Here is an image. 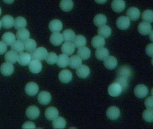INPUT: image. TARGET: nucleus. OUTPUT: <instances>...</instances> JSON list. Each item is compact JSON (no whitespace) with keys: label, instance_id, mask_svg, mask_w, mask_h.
<instances>
[{"label":"nucleus","instance_id":"42","mask_svg":"<svg viewBox=\"0 0 153 129\" xmlns=\"http://www.w3.org/2000/svg\"><path fill=\"white\" fill-rule=\"evenodd\" d=\"M142 19L145 22L152 23L153 22V11L146 10L143 12L142 15Z\"/></svg>","mask_w":153,"mask_h":129},{"label":"nucleus","instance_id":"31","mask_svg":"<svg viewBox=\"0 0 153 129\" xmlns=\"http://www.w3.org/2000/svg\"><path fill=\"white\" fill-rule=\"evenodd\" d=\"M82 64V59L78 55H75L70 57L69 66L71 68L76 69Z\"/></svg>","mask_w":153,"mask_h":129},{"label":"nucleus","instance_id":"53","mask_svg":"<svg viewBox=\"0 0 153 129\" xmlns=\"http://www.w3.org/2000/svg\"><path fill=\"white\" fill-rule=\"evenodd\" d=\"M151 93H152V95L153 96V88H152V91H151Z\"/></svg>","mask_w":153,"mask_h":129},{"label":"nucleus","instance_id":"14","mask_svg":"<svg viewBox=\"0 0 153 129\" xmlns=\"http://www.w3.org/2000/svg\"><path fill=\"white\" fill-rule=\"evenodd\" d=\"M111 8L115 12L120 13L126 8V2L124 0H113L111 2Z\"/></svg>","mask_w":153,"mask_h":129},{"label":"nucleus","instance_id":"8","mask_svg":"<svg viewBox=\"0 0 153 129\" xmlns=\"http://www.w3.org/2000/svg\"><path fill=\"white\" fill-rule=\"evenodd\" d=\"M107 117L111 120H116L117 119L120 115V112L119 109L116 106H111L107 110Z\"/></svg>","mask_w":153,"mask_h":129},{"label":"nucleus","instance_id":"36","mask_svg":"<svg viewBox=\"0 0 153 129\" xmlns=\"http://www.w3.org/2000/svg\"><path fill=\"white\" fill-rule=\"evenodd\" d=\"M52 124L54 129H64L66 127V122L62 117H58L53 120Z\"/></svg>","mask_w":153,"mask_h":129},{"label":"nucleus","instance_id":"47","mask_svg":"<svg viewBox=\"0 0 153 129\" xmlns=\"http://www.w3.org/2000/svg\"><path fill=\"white\" fill-rule=\"evenodd\" d=\"M7 49V45L4 42L0 41V55L4 54L6 52Z\"/></svg>","mask_w":153,"mask_h":129},{"label":"nucleus","instance_id":"16","mask_svg":"<svg viewBox=\"0 0 153 129\" xmlns=\"http://www.w3.org/2000/svg\"><path fill=\"white\" fill-rule=\"evenodd\" d=\"M59 111L57 109L54 107H49L45 112V116L48 120H53L58 117Z\"/></svg>","mask_w":153,"mask_h":129},{"label":"nucleus","instance_id":"26","mask_svg":"<svg viewBox=\"0 0 153 129\" xmlns=\"http://www.w3.org/2000/svg\"><path fill=\"white\" fill-rule=\"evenodd\" d=\"M92 46L95 48L103 47L105 45V40L104 38L100 36H96L93 38L91 40Z\"/></svg>","mask_w":153,"mask_h":129},{"label":"nucleus","instance_id":"54","mask_svg":"<svg viewBox=\"0 0 153 129\" xmlns=\"http://www.w3.org/2000/svg\"><path fill=\"white\" fill-rule=\"evenodd\" d=\"M1 8H0V16H1Z\"/></svg>","mask_w":153,"mask_h":129},{"label":"nucleus","instance_id":"7","mask_svg":"<svg viewBox=\"0 0 153 129\" xmlns=\"http://www.w3.org/2000/svg\"><path fill=\"white\" fill-rule=\"evenodd\" d=\"M58 78L60 81L64 84L70 83L73 78L71 72L68 69H63L59 73Z\"/></svg>","mask_w":153,"mask_h":129},{"label":"nucleus","instance_id":"34","mask_svg":"<svg viewBox=\"0 0 153 129\" xmlns=\"http://www.w3.org/2000/svg\"><path fill=\"white\" fill-rule=\"evenodd\" d=\"M24 43L25 50L29 54L33 52L36 49L37 44L34 40L29 39L24 42Z\"/></svg>","mask_w":153,"mask_h":129},{"label":"nucleus","instance_id":"23","mask_svg":"<svg viewBox=\"0 0 153 129\" xmlns=\"http://www.w3.org/2000/svg\"><path fill=\"white\" fill-rule=\"evenodd\" d=\"M118 76L128 78L132 76L133 72L131 68L126 65L121 66L117 70Z\"/></svg>","mask_w":153,"mask_h":129},{"label":"nucleus","instance_id":"5","mask_svg":"<svg viewBox=\"0 0 153 129\" xmlns=\"http://www.w3.org/2000/svg\"><path fill=\"white\" fill-rule=\"evenodd\" d=\"M25 90L26 93L29 95L35 96L38 93L39 87L36 83L30 82L26 85Z\"/></svg>","mask_w":153,"mask_h":129},{"label":"nucleus","instance_id":"37","mask_svg":"<svg viewBox=\"0 0 153 129\" xmlns=\"http://www.w3.org/2000/svg\"><path fill=\"white\" fill-rule=\"evenodd\" d=\"M27 26V20L23 17H18L14 20V27L16 30L25 28Z\"/></svg>","mask_w":153,"mask_h":129},{"label":"nucleus","instance_id":"15","mask_svg":"<svg viewBox=\"0 0 153 129\" xmlns=\"http://www.w3.org/2000/svg\"><path fill=\"white\" fill-rule=\"evenodd\" d=\"M75 50V46L72 42H65L64 43L61 48L62 52L65 54L71 55L72 54Z\"/></svg>","mask_w":153,"mask_h":129},{"label":"nucleus","instance_id":"22","mask_svg":"<svg viewBox=\"0 0 153 129\" xmlns=\"http://www.w3.org/2000/svg\"><path fill=\"white\" fill-rule=\"evenodd\" d=\"M104 66L109 69H113L117 66L118 61L115 57L108 56L104 60Z\"/></svg>","mask_w":153,"mask_h":129},{"label":"nucleus","instance_id":"10","mask_svg":"<svg viewBox=\"0 0 153 129\" xmlns=\"http://www.w3.org/2000/svg\"><path fill=\"white\" fill-rule=\"evenodd\" d=\"M28 65L30 71L33 74H38L42 70V63L39 60L33 59Z\"/></svg>","mask_w":153,"mask_h":129},{"label":"nucleus","instance_id":"12","mask_svg":"<svg viewBox=\"0 0 153 129\" xmlns=\"http://www.w3.org/2000/svg\"><path fill=\"white\" fill-rule=\"evenodd\" d=\"M31 61V57L30 54L27 53H20L18 55V61L19 64L21 66H26L29 64Z\"/></svg>","mask_w":153,"mask_h":129},{"label":"nucleus","instance_id":"6","mask_svg":"<svg viewBox=\"0 0 153 129\" xmlns=\"http://www.w3.org/2000/svg\"><path fill=\"white\" fill-rule=\"evenodd\" d=\"M134 92L136 96L138 98H144L148 94V89L146 86L141 84L136 86L134 90Z\"/></svg>","mask_w":153,"mask_h":129},{"label":"nucleus","instance_id":"49","mask_svg":"<svg viewBox=\"0 0 153 129\" xmlns=\"http://www.w3.org/2000/svg\"><path fill=\"white\" fill-rule=\"evenodd\" d=\"M94 1L97 3L100 4H104L106 2L107 0H94Z\"/></svg>","mask_w":153,"mask_h":129},{"label":"nucleus","instance_id":"13","mask_svg":"<svg viewBox=\"0 0 153 129\" xmlns=\"http://www.w3.org/2000/svg\"><path fill=\"white\" fill-rule=\"evenodd\" d=\"M48 28L51 32H60L63 28L62 22L59 19L53 20L49 23Z\"/></svg>","mask_w":153,"mask_h":129},{"label":"nucleus","instance_id":"11","mask_svg":"<svg viewBox=\"0 0 153 129\" xmlns=\"http://www.w3.org/2000/svg\"><path fill=\"white\" fill-rule=\"evenodd\" d=\"M14 68L13 65L10 63H4L1 65L0 67V71L1 73L3 75L8 76L12 75L14 72Z\"/></svg>","mask_w":153,"mask_h":129},{"label":"nucleus","instance_id":"39","mask_svg":"<svg viewBox=\"0 0 153 129\" xmlns=\"http://www.w3.org/2000/svg\"><path fill=\"white\" fill-rule=\"evenodd\" d=\"M11 48L16 53H22L25 49L24 42L19 40H16L11 45Z\"/></svg>","mask_w":153,"mask_h":129},{"label":"nucleus","instance_id":"27","mask_svg":"<svg viewBox=\"0 0 153 129\" xmlns=\"http://www.w3.org/2000/svg\"><path fill=\"white\" fill-rule=\"evenodd\" d=\"M30 37V33L28 30L25 28L19 30L16 33V37L19 40L25 42L29 39Z\"/></svg>","mask_w":153,"mask_h":129},{"label":"nucleus","instance_id":"28","mask_svg":"<svg viewBox=\"0 0 153 129\" xmlns=\"http://www.w3.org/2000/svg\"><path fill=\"white\" fill-rule=\"evenodd\" d=\"M16 37L13 33L10 32H5L2 37V40L7 45H11L15 41Z\"/></svg>","mask_w":153,"mask_h":129},{"label":"nucleus","instance_id":"29","mask_svg":"<svg viewBox=\"0 0 153 129\" xmlns=\"http://www.w3.org/2000/svg\"><path fill=\"white\" fill-rule=\"evenodd\" d=\"M77 55L83 60H86L90 58L91 55V50L86 47H83L78 49Z\"/></svg>","mask_w":153,"mask_h":129},{"label":"nucleus","instance_id":"40","mask_svg":"<svg viewBox=\"0 0 153 129\" xmlns=\"http://www.w3.org/2000/svg\"><path fill=\"white\" fill-rule=\"evenodd\" d=\"M74 44L76 48H79L85 46L86 44V38L82 35H77L74 41Z\"/></svg>","mask_w":153,"mask_h":129},{"label":"nucleus","instance_id":"33","mask_svg":"<svg viewBox=\"0 0 153 129\" xmlns=\"http://www.w3.org/2000/svg\"><path fill=\"white\" fill-rule=\"evenodd\" d=\"M60 7L63 11H70L73 8V1L72 0H62L60 3Z\"/></svg>","mask_w":153,"mask_h":129},{"label":"nucleus","instance_id":"55","mask_svg":"<svg viewBox=\"0 0 153 129\" xmlns=\"http://www.w3.org/2000/svg\"><path fill=\"white\" fill-rule=\"evenodd\" d=\"M152 65L153 66V57L152 59Z\"/></svg>","mask_w":153,"mask_h":129},{"label":"nucleus","instance_id":"41","mask_svg":"<svg viewBox=\"0 0 153 129\" xmlns=\"http://www.w3.org/2000/svg\"><path fill=\"white\" fill-rule=\"evenodd\" d=\"M114 82L118 84L121 86L123 91L126 90L128 87V78H126L118 76L116 78Z\"/></svg>","mask_w":153,"mask_h":129},{"label":"nucleus","instance_id":"25","mask_svg":"<svg viewBox=\"0 0 153 129\" xmlns=\"http://www.w3.org/2000/svg\"><path fill=\"white\" fill-rule=\"evenodd\" d=\"M69 62L70 58L68 55L65 54H62L58 57L56 63L59 67L65 68L67 67L68 65H69Z\"/></svg>","mask_w":153,"mask_h":129},{"label":"nucleus","instance_id":"32","mask_svg":"<svg viewBox=\"0 0 153 129\" xmlns=\"http://www.w3.org/2000/svg\"><path fill=\"white\" fill-rule=\"evenodd\" d=\"M62 35L64 40L65 42H74L76 37L75 32L72 30L69 29L64 31Z\"/></svg>","mask_w":153,"mask_h":129},{"label":"nucleus","instance_id":"1","mask_svg":"<svg viewBox=\"0 0 153 129\" xmlns=\"http://www.w3.org/2000/svg\"><path fill=\"white\" fill-rule=\"evenodd\" d=\"M48 54L47 50L45 48L40 47L36 48L33 52L30 54L32 60L36 59L39 61H43L45 59Z\"/></svg>","mask_w":153,"mask_h":129},{"label":"nucleus","instance_id":"21","mask_svg":"<svg viewBox=\"0 0 153 129\" xmlns=\"http://www.w3.org/2000/svg\"><path fill=\"white\" fill-rule=\"evenodd\" d=\"M2 25L4 28H11L14 26V20L11 15H6L3 16L1 19Z\"/></svg>","mask_w":153,"mask_h":129},{"label":"nucleus","instance_id":"17","mask_svg":"<svg viewBox=\"0 0 153 129\" xmlns=\"http://www.w3.org/2000/svg\"><path fill=\"white\" fill-rule=\"evenodd\" d=\"M50 41L53 45H60L64 41L62 34L59 32H54L50 36Z\"/></svg>","mask_w":153,"mask_h":129},{"label":"nucleus","instance_id":"50","mask_svg":"<svg viewBox=\"0 0 153 129\" xmlns=\"http://www.w3.org/2000/svg\"><path fill=\"white\" fill-rule=\"evenodd\" d=\"M14 0H3V1L7 4H11L14 2Z\"/></svg>","mask_w":153,"mask_h":129},{"label":"nucleus","instance_id":"18","mask_svg":"<svg viewBox=\"0 0 153 129\" xmlns=\"http://www.w3.org/2000/svg\"><path fill=\"white\" fill-rule=\"evenodd\" d=\"M90 72V68L86 65H81L78 68L76 69V75L80 78H86L89 76Z\"/></svg>","mask_w":153,"mask_h":129},{"label":"nucleus","instance_id":"19","mask_svg":"<svg viewBox=\"0 0 153 129\" xmlns=\"http://www.w3.org/2000/svg\"><path fill=\"white\" fill-rule=\"evenodd\" d=\"M140 11L136 7H131L127 10L126 15L129 19L136 21L139 19L140 16Z\"/></svg>","mask_w":153,"mask_h":129},{"label":"nucleus","instance_id":"48","mask_svg":"<svg viewBox=\"0 0 153 129\" xmlns=\"http://www.w3.org/2000/svg\"><path fill=\"white\" fill-rule=\"evenodd\" d=\"M22 128L35 129L36 128V125L31 122H25L22 126Z\"/></svg>","mask_w":153,"mask_h":129},{"label":"nucleus","instance_id":"44","mask_svg":"<svg viewBox=\"0 0 153 129\" xmlns=\"http://www.w3.org/2000/svg\"><path fill=\"white\" fill-rule=\"evenodd\" d=\"M58 57L55 53L50 52L48 53L45 58V61L48 64L50 65H54L57 62Z\"/></svg>","mask_w":153,"mask_h":129},{"label":"nucleus","instance_id":"9","mask_svg":"<svg viewBox=\"0 0 153 129\" xmlns=\"http://www.w3.org/2000/svg\"><path fill=\"white\" fill-rule=\"evenodd\" d=\"M52 96L50 93L47 91H42L38 96V101L40 104L47 105L51 102Z\"/></svg>","mask_w":153,"mask_h":129},{"label":"nucleus","instance_id":"3","mask_svg":"<svg viewBox=\"0 0 153 129\" xmlns=\"http://www.w3.org/2000/svg\"><path fill=\"white\" fill-rule=\"evenodd\" d=\"M123 92L121 86L114 82L113 84L110 85L108 88V92L111 96L112 97H117L119 96Z\"/></svg>","mask_w":153,"mask_h":129},{"label":"nucleus","instance_id":"4","mask_svg":"<svg viewBox=\"0 0 153 129\" xmlns=\"http://www.w3.org/2000/svg\"><path fill=\"white\" fill-rule=\"evenodd\" d=\"M26 113L29 119L31 120H36L39 117L40 111L37 106L31 105L27 109Z\"/></svg>","mask_w":153,"mask_h":129},{"label":"nucleus","instance_id":"45","mask_svg":"<svg viewBox=\"0 0 153 129\" xmlns=\"http://www.w3.org/2000/svg\"><path fill=\"white\" fill-rule=\"evenodd\" d=\"M145 105L147 109L153 110V96H150L146 98L145 101Z\"/></svg>","mask_w":153,"mask_h":129},{"label":"nucleus","instance_id":"2","mask_svg":"<svg viewBox=\"0 0 153 129\" xmlns=\"http://www.w3.org/2000/svg\"><path fill=\"white\" fill-rule=\"evenodd\" d=\"M130 24V19L126 16H120L118 18L117 20V27L122 30L127 29L129 28Z\"/></svg>","mask_w":153,"mask_h":129},{"label":"nucleus","instance_id":"24","mask_svg":"<svg viewBox=\"0 0 153 129\" xmlns=\"http://www.w3.org/2000/svg\"><path fill=\"white\" fill-rule=\"evenodd\" d=\"M109 54V52L105 48H97L95 51V55L96 58L100 61H104Z\"/></svg>","mask_w":153,"mask_h":129},{"label":"nucleus","instance_id":"43","mask_svg":"<svg viewBox=\"0 0 153 129\" xmlns=\"http://www.w3.org/2000/svg\"><path fill=\"white\" fill-rule=\"evenodd\" d=\"M143 117L145 121L147 122H153V110L147 109L143 113Z\"/></svg>","mask_w":153,"mask_h":129},{"label":"nucleus","instance_id":"30","mask_svg":"<svg viewBox=\"0 0 153 129\" xmlns=\"http://www.w3.org/2000/svg\"><path fill=\"white\" fill-rule=\"evenodd\" d=\"M98 33L99 36L104 38H108L111 35V29L109 26L103 25L98 29Z\"/></svg>","mask_w":153,"mask_h":129},{"label":"nucleus","instance_id":"35","mask_svg":"<svg viewBox=\"0 0 153 129\" xmlns=\"http://www.w3.org/2000/svg\"><path fill=\"white\" fill-rule=\"evenodd\" d=\"M94 23L97 27H100L106 25L107 22V17L104 14H98L94 18Z\"/></svg>","mask_w":153,"mask_h":129},{"label":"nucleus","instance_id":"38","mask_svg":"<svg viewBox=\"0 0 153 129\" xmlns=\"http://www.w3.org/2000/svg\"><path fill=\"white\" fill-rule=\"evenodd\" d=\"M18 57L17 53L13 50L8 51L4 56L5 61L11 64H14L17 62Z\"/></svg>","mask_w":153,"mask_h":129},{"label":"nucleus","instance_id":"51","mask_svg":"<svg viewBox=\"0 0 153 129\" xmlns=\"http://www.w3.org/2000/svg\"><path fill=\"white\" fill-rule=\"evenodd\" d=\"M149 38H150V40L153 42V30L151 31V32L149 34Z\"/></svg>","mask_w":153,"mask_h":129},{"label":"nucleus","instance_id":"52","mask_svg":"<svg viewBox=\"0 0 153 129\" xmlns=\"http://www.w3.org/2000/svg\"><path fill=\"white\" fill-rule=\"evenodd\" d=\"M2 25L1 21L0 20V29H1V27Z\"/></svg>","mask_w":153,"mask_h":129},{"label":"nucleus","instance_id":"46","mask_svg":"<svg viewBox=\"0 0 153 129\" xmlns=\"http://www.w3.org/2000/svg\"><path fill=\"white\" fill-rule=\"evenodd\" d=\"M146 52L149 56L153 57V43L149 44L146 46Z\"/></svg>","mask_w":153,"mask_h":129},{"label":"nucleus","instance_id":"20","mask_svg":"<svg viewBox=\"0 0 153 129\" xmlns=\"http://www.w3.org/2000/svg\"><path fill=\"white\" fill-rule=\"evenodd\" d=\"M152 27L150 23L143 22H140L138 26V31L140 34L146 36L150 34L152 31Z\"/></svg>","mask_w":153,"mask_h":129}]
</instances>
